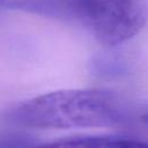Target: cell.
<instances>
[{
	"label": "cell",
	"mask_w": 148,
	"mask_h": 148,
	"mask_svg": "<svg viewBox=\"0 0 148 148\" xmlns=\"http://www.w3.org/2000/svg\"><path fill=\"white\" fill-rule=\"evenodd\" d=\"M131 118L126 101L105 89L51 91L27 99L6 113L7 123L38 130L113 127Z\"/></svg>",
	"instance_id": "cell-1"
},
{
	"label": "cell",
	"mask_w": 148,
	"mask_h": 148,
	"mask_svg": "<svg viewBox=\"0 0 148 148\" xmlns=\"http://www.w3.org/2000/svg\"><path fill=\"white\" fill-rule=\"evenodd\" d=\"M13 7L76 22L101 44L114 46L148 22L147 0H9Z\"/></svg>",
	"instance_id": "cell-2"
},
{
	"label": "cell",
	"mask_w": 148,
	"mask_h": 148,
	"mask_svg": "<svg viewBox=\"0 0 148 148\" xmlns=\"http://www.w3.org/2000/svg\"><path fill=\"white\" fill-rule=\"evenodd\" d=\"M50 146L66 147H119V146H148V141L126 134H83L62 138L47 143Z\"/></svg>",
	"instance_id": "cell-3"
},
{
	"label": "cell",
	"mask_w": 148,
	"mask_h": 148,
	"mask_svg": "<svg viewBox=\"0 0 148 148\" xmlns=\"http://www.w3.org/2000/svg\"><path fill=\"white\" fill-rule=\"evenodd\" d=\"M140 121H141L146 127H148V112H146V113H143V114L140 116Z\"/></svg>",
	"instance_id": "cell-4"
}]
</instances>
